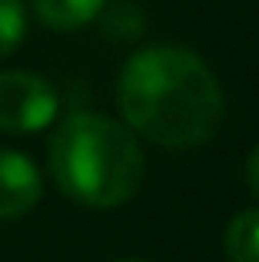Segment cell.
Segmentation results:
<instances>
[{"label":"cell","mask_w":259,"mask_h":262,"mask_svg":"<svg viewBox=\"0 0 259 262\" xmlns=\"http://www.w3.org/2000/svg\"><path fill=\"white\" fill-rule=\"evenodd\" d=\"M123 123L166 149H193L223 123V90L209 63L180 43H149L117 80Z\"/></svg>","instance_id":"6da1fadb"},{"label":"cell","mask_w":259,"mask_h":262,"mask_svg":"<svg viewBox=\"0 0 259 262\" xmlns=\"http://www.w3.org/2000/svg\"><path fill=\"white\" fill-rule=\"evenodd\" d=\"M50 179L73 206L117 209L140 192L146 176V156L126 123L106 113L63 116L47 143Z\"/></svg>","instance_id":"7a4b0ae2"},{"label":"cell","mask_w":259,"mask_h":262,"mask_svg":"<svg viewBox=\"0 0 259 262\" xmlns=\"http://www.w3.org/2000/svg\"><path fill=\"white\" fill-rule=\"evenodd\" d=\"M60 113V96L33 70H0V129L13 136L40 133Z\"/></svg>","instance_id":"3957f363"},{"label":"cell","mask_w":259,"mask_h":262,"mask_svg":"<svg viewBox=\"0 0 259 262\" xmlns=\"http://www.w3.org/2000/svg\"><path fill=\"white\" fill-rule=\"evenodd\" d=\"M44 199V176L37 163L20 149L0 146V223L20 219Z\"/></svg>","instance_id":"277c9868"},{"label":"cell","mask_w":259,"mask_h":262,"mask_svg":"<svg viewBox=\"0 0 259 262\" xmlns=\"http://www.w3.org/2000/svg\"><path fill=\"white\" fill-rule=\"evenodd\" d=\"M106 0H30V10L47 30L73 33L100 17Z\"/></svg>","instance_id":"5b68a950"},{"label":"cell","mask_w":259,"mask_h":262,"mask_svg":"<svg viewBox=\"0 0 259 262\" xmlns=\"http://www.w3.org/2000/svg\"><path fill=\"white\" fill-rule=\"evenodd\" d=\"M223 252L229 262H259V206L229 219L223 232Z\"/></svg>","instance_id":"8992f818"},{"label":"cell","mask_w":259,"mask_h":262,"mask_svg":"<svg viewBox=\"0 0 259 262\" xmlns=\"http://www.w3.org/2000/svg\"><path fill=\"white\" fill-rule=\"evenodd\" d=\"M27 40V7L24 0H0V60L13 57Z\"/></svg>","instance_id":"52a82bcc"},{"label":"cell","mask_w":259,"mask_h":262,"mask_svg":"<svg viewBox=\"0 0 259 262\" xmlns=\"http://www.w3.org/2000/svg\"><path fill=\"white\" fill-rule=\"evenodd\" d=\"M103 33L113 40H136L146 27V17L136 4H117V7H103Z\"/></svg>","instance_id":"ba28073f"},{"label":"cell","mask_w":259,"mask_h":262,"mask_svg":"<svg viewBox=\"0 0 259 262\" xmlns=\"http://www.w3.org/2000/svg\"><path fill=\"white\" fill-rule=\"evenodd\" d=\"M243 179H246V189L259 199V143L249 149L246 163H243Z\"/></svg>","instance_id":"9c48e42d"},{"label":"cell","mask_w":259,"mask_h":262,"mask_svg":"<svg viewBox=\"0 0 259 262\" xmlns=\"http://www.w3.org/2000/svg\"><path fill=\"white\" fill-rule=\"evenodd\" d=\"M117 262H143V259H117Z\"/></svg>","instance_id":"30bf717a"}]
</instances>
